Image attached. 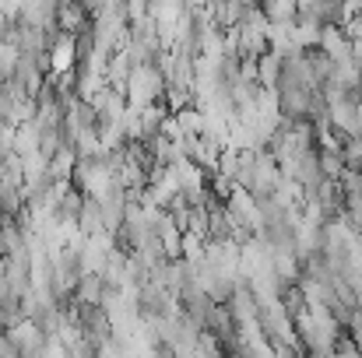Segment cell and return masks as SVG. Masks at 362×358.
<instances>
[{
	"mask_svg": "<svg viewBox=\"0 0 362 358\" xmlns=\"http://www.w3.org/2000/svg\"><path fill=\"white\" fill-rule=\"evenodd\" d=\"M281 165L271 151H243V165L236 172V186L250 190L253 197H271L281 183Z\"/></svg>",
	"mask_w": 362,
	"mask_h": 358,
	"instance_id": "cell-1",
	"label": "cell"
},
{
	"mask_svg": "<svg viewBox=\"0 0 362 358\" xmlns=\"http://www.w3.org/2000/svg\"><path fill=\"white\" fill-rule=\"evenodd\" d=\"M165 92H169V81H165V71L158 64H137L127 78V102L130 109H144V106H155V102H165Z\"/></svg>",
	"mask_w": 362,
	"mask_h": 358,
	"instance_id": "cell-2",
	"label": "cell"
},
{
	"mask_svg": "<svg viewBox=\"0 0 362 358\" xmlns=\"http://www.w3.org/2000/svg\"><path fill=\"white\" fill-rule=\"evenodd\" d=\"M46 67H49V74H71V71H78V67H81L78 39L57 32V39H53V46H49V56H46Z\"/></svg>",
	"mask_w": 362,
	"mask_h": 358,
	"instance_id": "cell-3",
	"label": "cell"
},
{
	"mask_svg": "<svg viewBox=\"0 0 362 358\" xmlns=\"http://www.w3.org/2000/svg\"><path fill=\"white\" fill-rule=\"evenodd\" d=\"M92 11L81 4V0H67V4H60V11H57V28L64 32V35H85V32H92Z\"/></svg>",
	"mask_w": 362,
	"mask_h": 358,
	"instance_id": "cell-4",
	"label": "cell"
},
{
	"mask_svg": "<svg viewBox=\"0 0 362 358\" xmlns=\"http://www.w3.org/2000/svg\"><path fill=\"white\" fill-rule=\"evenodd\" d=\"M320 53L331 60V64H345L356 56V42L345 28L338 25H324V39H320Z\"/></svg>",
	"mask_w": 362,
	"mask_h": 358,
	"instance_id": "cell-5",
	"label": "cell"
},
{
	"mask_svg": "<svg viewBox=\"0 0 362 358\" xmlns=\"http://www.w3.org/2000/svg\"><path fill=\"white\" fill-rule=\"evenodd\" d=\"M267 49H271V53H278V56L296 53V49H299V46H296V25L271 21V28H267Z\"/></svg>",
	"mask_w": 362,
	"mask_h": 358,
	"instance_id": "cell-6",
	"label": "cell"
},
{
	"mask_svg": "<svg viewBox=\"0 0 362 358\" xmlns=\"http://www.w3.org/2000/svg\"><path fill=\"white\" fill-rule=\"evenodd\" d=\"M281 71H285V56H278V53H264V56H257V81L264 85V88H278V81H281Z\"/></svg>",
	"mask_w": 362,
	"mask_h": 358,
	"instance_id": "cell-7",
	"label": "cell"
},
{
	"mask_svg": "<svg viewBox=\"0 0 362 358\" xmlns=\"http://www.w3.org/2000/svg\"><path fill=\"white\" fill-rule=\"evenodd\" d=\"M110 88V81H106V74H99V71H88V67H78V99H85V102H92L99 92H106Z\"/></svg>",
	"mask_w": 362,
	"mask_h": 358,
	"instance_id": "cell-8",
	"label": "cell"
},
{
	"mask_svg": "<svg viewBox=\"0 0 362 358\" xmlns=\"http://www.w3.org/2000/svg\"><path fill=\"white\" fill-rule=\"evenodd\" d=\"M324 39V25L313 18H296V46L299 49H320Z\"/></svg>",
	"mask_w": 362,
	"mask_h": 358,
	"instance_id": "cell-9",
	"label": "cell"
},
{
	"mask_svg": "<svg viewBox=\"0 0 362 358\" xmlns=\"http://www.w3.org/2000/svg\"><path fill=\"white\" fill-rule=\"evenodd\" d=\"M21 60V46L14 39H0V81L14 78V67Z\"/></svg>",
	"mask_w": 362,
	"mask_h": 358,
	"instance_id": "cell-10",
	"label": "cell"
},
{
	"mask_svg": "<svg viewBox=\"0 0 362 358\" xmlns=\"http://www.w3.org/2000/svg\"><path fill=\"white\" fill-rule=\"evenodd\" d=\"M345 32L352 35V42H359V46H362V14L352 21V25H349V28H345Z\"/></svg>",
	"mask_w": 362,
	"mask_h": 358,
	"instance_id": "cell-11",
	"label": "cell"
},
{
	"mask_svg": "<svg viewBox=\"0 0 362 358\" xmlns=\"http://www.w3.org/2000/svg\"><path fill=\"white\" fill-rule=\"evenodd\" d=\"M7 222H11V215H7V211H4V208H0V229H4V225H7Z\"/></svg>",
	"mask_w": 362,
	"mask_h": 358,
	"instance_id": "cell-12",
	"label": "cell"
}]
</instances>
